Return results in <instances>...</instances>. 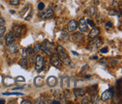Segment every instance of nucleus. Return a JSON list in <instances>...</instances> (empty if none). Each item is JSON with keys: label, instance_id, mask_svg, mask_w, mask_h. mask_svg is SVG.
<instances>
[{"label": "nucleus", "instance_id": "nucleus-1", "mask_svg": "<svg viewBox=\"0 0 122 104\" xmlns=\"http://www.w3.org/2000/svg\"><path fill=\"white\" fill-rule=\"evenodd\" d=\"M56 51H57L60 58L62 61L66 65H69L71 63V60L70 57H69L68 54L66 53V51H65V49L61 45H58L57 48H56Z\"/></svg>", "mask_w": 122, "mask_h": 104}, {"label": "nucleus", "instance_id": "nucleus-2", "mask_svg": "<svg viewBox=\"0 0 122 104\" xmlns=\"http://www.w3.org/2000/svg\"><path fill=\"white\" fill-rule=\"evenodd\" d=\"M35 61H36L35 69H36L38 72H40L42 70L43 67H44V58L40 55H37L36 57Z\"/></svg>", "mask_w": 122, "mask_h": 104}, {"label": "nucleus", "instance_id": "nucleus-3", "mask_svg": "<svg viewBox=\"0 0 122 104\" xmlns=\"http://www.w3.org/2000/svg\"><path fill=\"white\" fill-rule=\"evenodd\" d=\"M103 45V42L101 38H95L94 40L91 41L89 43V47L91 50H97L100 47Z\"/></svg>", "mask_w": 122, "mask_h": 104}, {"label": "nucleus", "instance_id": "nucleus-4", "mask_svg": "<svg viewBox=\"0 0 122 104\" xmlns=\"http://www.w3.org/2000/svg\"><path fill=\"white\" fill-rule=\"evenodd\" d=\"M51 63L55 67H60L61 66V64H62L60 57L56 54H52L51 57Z\"/></svg>", "mask_w": 122, "mask_h": 104}, {"label": "nucleus", "instance_id": "nucleus-5", "mask_svg": "<svg viewBox=\"0 0 122 104\" xmlns=\"http://www.w3.org/2000/svg\"><path fill=\"white\" fill-rule=\"evenodd\" d=\"M39 16L43 19H50L54 16V11L51 8H48L45 11L41 12L39 14Z\"/></svg>", "mask_w": 122, "mask_h": 104}, {"label": "nucleus", "instance_id": "nucleus-6", "mask_svg": "<svg viewBox=\"0 0 122 104\" xmlns=\"http://www.w3.org/2000/svg\"><path fill=\"white\" fill-rule=\"evenodd\" d=\"M113 97V89L109 88L106 90V91H104L101 95V99L103 101H106L107 99H110Z\"/></svg>", "mask_w": 122, "mask_h": 104}, {"label": "nucleus", "instance_id": "nucleus-7", "mask_svg": "<svg viewBox=\"0 0 122 104\" xmlns=\"http://www.w3.org/2000/svg\"><path fill=\"white\" fill-rule=\"evenodd\" d=\"M46 84L49 87H51V88L55 87L56 85V84H57V79H56V78L54 76H49L46 79Z\"/></svg>", "mask_w": 122, "mask_h": 104}, {"label": "nucleus", "instance_id": "nucleus-8", "mask_svg": "<svg viewBox=\"0 0 122 104\" xmlns=\"http://www.w3.org/2000/svg\"><path fill=\"white\" fill-rule=\"evenodd\" d=\"M78 27V23L76 22V20H72L69 22L68 25H67V29L69 32H73L77 29Z\"/></svg>", "mask_w": 122, "mask_h": 104}, {"label": "nucleus", "instance_id": "nucleus-9", "mask_svg": "<svg viewBox=\"0 0 122 104\" xmlns=\"http://www.w3.org/2000/svg\"><path fill=\"white\" fill-rule=\"evenodd\" d=\"M14 40H15V36L12 33H9L6 35V36H5V44H6V45L8 46V45L13 44Z\"/></svg>", "mask_w": 122, "mask_h": 104}, {"label": "nucleus", "instance_id": "nucleus-10", "mask_svg": "<svg viewBox=\"0 0 122 104\" xmlns=\"http://www.w3.org/2000/svg\"><path fill=\"white\" fill-rule=\"evenodd\" d=\"M72 40L75 42H81L84 40V36L83 33H75L72 35Z\"/></svg>", "mask_w": 122, "mask_h": 104}, {"label": "nucleus", "instance_id": "nucleus-11", "mask_svg": "<svg viewBox=\"0 0 122 104\" xmlns=\"http://www.w3.org/2000/svg\"><path fill=\"white\" fill-rule=\"evenodd\" d=\"M78 27H79V29L82 33H85L88 31V26H87V23L84 18L80 20L79 23H78Z\"/></svg>", "mask_w": 122, "mask_h": 104}, {"label": "nucleus", "instance_id": "nucleus-12", "mask_svg": "<svg viewBox=\"0 0 122 104\" xmlns=\"http://www.w3.org/2000/svg\"><path fill=\"white\" fill-rule=\"evenodd\" d=\"M22 33V27L19 25H15L12 27V33L14 36H20Z\"/></svg>", "mask_w": 122, "mask_h": 104}, {"label": "nucleus", "instance_id": "nucleus-13", "mask_svg": "<svg viewBox=\"0 0 122 104\" xmlns=\"http://www.w3.org/2000/svg\"><path fill=\"white\" fill-rule=\"evenodd\" d=\"M100 33V30L98 27H94L91 29V31L89 33V38H94L97 37Z\"/></svg>", "mask_w": 122, "mask_h": 104}, {"label": "nucleus", "instance_id": "nucleus-14", "mask_svg": "<svg viewBox=\"0 0 122 104\" xmlns=\"http://www.w3.org/2000/svg\"><path fill=\"white\" fill-rule=\"evenodd\" d=\"M85 13L89 16H94L97 13V8L94 6H89L85 10Z\"/></svg>", "mask_w": 122, "mask_h": 104}, {"label": "nucleus", "instance_id": "nucleus-15", "mask_svg": "<svg viewBox=\"0 0 122 104\" xmlns=\"http://www.w3.org/2000/svg\"><path fill=\"white\" fill-rule=\"evenodd\" d=\"M73 92L76 97H82V96H84L85 94V91L82 88H75L73 90Z\"/></svg>", "mask_w": 122, "mask_h": 104}, {"label": "nucleus", "instance_id": "nucleus-16", "mask_svg": "<svg viewBox=\"0 0 122 104\" xmlns=\"http://www.w3.org/2000/svg\"><path fill=\"white\" fill-rule=\"evenodd\" d=\"M34 84L36 87H42L44 85V82H43V79L42 77L37 76L36 79H34Z\"/></svg>", "mask_w": 122, "mask_h": 104}, {"label": "nucleus", "instance_id": "nucleus-17", "mask_svg": "<svg viewBox=\"0 0 122 104\" xmlns=\"http://www.w3.org/2000/svg\"><path fill=\"white\" fill-rule=\"evenodd\" d=\"M97 85L89 87V88H88V93L90 95V96H92V95H94V94H97Z\"/></svg>", "mask_w": 122, "mask_h": 104}, {"label": "nucleus", "instance_id": "nucleus-18", "mask_svg": "<svg viewBox=\"0 0 122 104\" xmlns=\"http://www.w3.org/2000/svg\"><path fill=\"white\" fill-rule=\"evenodd\" d=\"M42 46H44L45 47H46V48L48 49L49 51H51V50L54 49V45L47 40H45L44 42H43Z\"/></svg>", "mask_w": 122, "mask_h": 104}, {"label": "nucleus", "instance_id": "nucleus-19", "mask_svg": "<svg viewBox=\"0 0 122 104\" xmlns=\"http://www.w3.org/2000/svg\"><path fill=\"white\" fill-rule=\"evenodd\" d=\"M18 50V47H17V45H14V44H11L10 45H8V51L10 52L11 54H14Z\"/></svg>", "mask_w": 122, "mask_h": 104}, {"label": "nucleus", "instance_id": "nucleus-20", "mask_svg": "<svg viewBox=\"0 0 122 104\" xmlns=\"http://www.w3.org/2000/svg\"><path fill=\"white\" fill-rule=\"evenodd\" d=\"M20 66L23 68V69H27V64H28V60L26 57H22L19 61Z\"/></svg>", "mask_w": 122, "mask_h": 104}, {"label": "nucleus", "instance_id": "nucleus-21", "mask_svg": "<svg viewBox=\"0 0 122 104\" xmlns=\"http://www.w3.org/2000/svg\"><path fill=\"white\" fill-rule=\"evenodd\" d=\"M60 38H61L62 40H63L64 42L68 41V40H69V34H68L66 32L63 31L62 33H61V34H60Z\"/></svg>", "mask_w": 122, "mask_h": 104}, {"label": "nucleus", "instance_id": "nucleus-22", "mask_svg": "<svg viewBox=\"0 0 122 104\" xmlns=\"http://www.w3.org/2000/svg\"><path fill=\"white\" fill-rule=\"evenodd\" d=\"M63 95H64V97L66 98V99H69L71 98V93L69 91V90H65L64 92H63Z\"/></svg>", "mask_w": 122, "mask_h": 104}, {"label": "nucleus", "instance_id": "nucleus-23", "mask_svg": "<svg viewBox=\"0 0 122 104\" xmlns=\"http://www.w3.org/2000/svg\"><path fill=\"white\" fill-rule=\"evenodd\" d=\"M5 29H6L5 27L3 25L0 26V38L4 36V33H5Z\"/></svg>", "mask_w": 122, "mask_h": 104}, {"label": "nucleus", "instance_id": "nucleus-24", "mask_svg": "<svg viewBox=\"0 0 122 104\" xmlns=\"http://www.w3.org/2000/svg\"><path fill=\"white\" fill-rule=\"evenodd\" d=\"M41 49H42V51H44L45 53H46L47 55H51V51H49L48 49H47L46 47H45L44 46L41 45Z\"/></svg>", "mask_w": 122, "mask_h": 104}, {"label": "nucleus", "instance_id": "nucleus-25", "mask_svg": "<svg viewBox=\"0 0 122 104\" xmlns=\"http://www.w3.org/2000/svg\"><path fill=\"white\" fill-rule=\"evenodd\" d=\"M34 51H36V52H39V51H41L42 49H41V45H39V44H36L34 46Z\"/></svg>", "mask_w": 122, "mask_h": 104}, {"label": "nucleus", "instance_id": "nucleus-26", "mask_svg": "<svg viewBox=\"0 0 122 104\" xmlns=\"http://www.w3.org/2000/svg\"><path fill=\"white\" fill-rule=\"evenodd\" d=\"M28 55L27 48H23L22 51H21V57H27V56Z\"/></svg>", "mask_w": 122, "mask_h": 104}, {"label": "nucleus", "instance_id": "nucleus-27", "mask_svg": "<svg viewBox=\"0 0 122 104\" xmlns=\"http://www.w3.org/2000/svg\"><path fill=\"white\" fill-rule=\"evenodd\" d=\"M38 8L40 11H42V10H44V8H45V4L43 3V2H40L38 5Z\"/></svg>", "mask_w": 122, "mask_h": 104}, {"label": "nucleus", "instance_id": "nucleus-28", "mask_svg": "<svg viewBox=\"0 0 122 104\" xmlns=\"http://www.w3.org/2000/svg\"><path fill=\"white\" fill-rule=\"evenodd\" d=\"M92 102L94 103H97L98 101V96L97 94H94V95H92Z\"/></svg>", "mask_w": 122, "mask_h": 104}, {"label": "nucleus", "instance_id": "nucleus-29", "mask_svg": "<svg viewBox=\"0 0 122 104\" xmlns=\"http://www.w3.org/2000/svg\"><path fill=\"white\" fill-rule=\"evenodd\" d=\"M20 2V0H10V3L13 5H17Z\"/></svg>", "mask_w": 122, "mask_h": 104}, {"label": "nucleus", "instance_id": "nucleus-30", "mask_svg": "<svg viewBox=\"0 0 122 104\" xmlns=\"http://www.w3.org/2000/svg\"><path fill=\"white\" fill-rule=\"evenodd\" d=\"M89 103H90V99L88 97H85L81 100V103H83V104H88Z\"/></svg>", "mask_w": 122, "mask_h": 104}, {"label": "nucleus", "instance_id": "nucleus-31", "mask_svg": "<svg viewBox=\"0 0 122 104\" xmlns=\"http://www.w3.org/2000/svg\"><path fill=\"white\" fill-rule=\"evenodd\" d=\"M3 95H23V94L21 93H17V92H14V93H3Z\"/></svg>", "mask_w": 122, "mask_h": 104}, {"label": "nucleus", "instance_id": "nucleus-32", "mask_svg": "<svg viewBox=\"0 0 122 104\" xmlns=\"http://www.w3.org/2000/svg\"><path fill=\"white\" fill-rule=\"evenodd\" d=\"M87 24H88L91 27H94V26H95V24H94V22L93 20H87V22H86Z\"/></svg>", "mask_w": 122, "mask_h": 104}, {"label": "nucleus", "instance_id": "nucleus-33", "mask_svg": "<svg viewBox=\"0 0 122 104\" xmlns=\"http://www.w3.org/2000/svg\"><path fill=\"white\" fill-rule=\"evenodd\" d=\"M27 51L28 54H32L34 52V49L32 48V47H28V49H27Z\"/></svg>", "mask_w": 122, "mask_h": 104}, {"label": "nucleus", "instance_id": "nucleus-34", "mask_svg": "<svg viewBox=\"0 0 122 104\" xmlns=\"http://www.w3.org/2000/svg\"><path fill=\"white\" fill-rule=\"evenodd\" d=\"M108 48L107 47H103V48H102V49H100V52H101V53H103V54H106L107 52H108Z\"/></svg>", "mask_w": 122, "mask_h": 104}, {"label": "nucleus", "instance_id": "nucleus-35", "mask_svg": "<svg viewBox=\"0 0 122 104\" xmlns=\"http://www.w3.org/2000/svg\"><path fill=\"white\" fill-rule=\"evenodd\" d=\"M36 103H41V104H42V103H45V101L43 100L42 99V98H38V99H36Z\"/></svg>", "mask_w": 122, "mask_h": 104}, {"label": "nucleus", "instance_id": "nucleus-36", "mask_svg": "<svg viewBox=\"0 0 122 104\" xmlns=\"http://www.w3.org/2000/svg\"><path fill=\"white\" fill-rule=\"evenodd\" d=\"M5 20H4L3 18H2V17H0V26L1 25H5Z\"/></svg>", "mask_w": 122, "mask_h": 104}, {"label": "nucleus", "instance_id": "nucleus-37", "mask_svg": "<svg viewBox=\"0 0 122 104\" xmlns=\"http://www.w3.org/2000/svg\"><path fill=\"white\" fill-rule=\"evenodd\" d=\"M106 27H113V24H112V22H108V23H106Z\"/></svg>", "mask_w": 122, "mask_h": 104}, {"label": "nucleus", "instance_id": "nucleus-38", "mask_svg": "<svg viewBox=\"0 0 122 104\" xmlns=\"http://www.w3.org/2000/svg\"><path fill=\"white\" fill-rule=\"evenodd\" d=\"M30 103H31V102L29 100H23L21 102V104H30Z\"/></svg>", "mask_w": 122, "mask_h": 104}, {"label": "nucleus", "instance_id": "nucleus-39", "mask_svg": "<svg viewBox=\"0 0 122 104\" xmlns=\"http://www.w3.org/2000/svg\"><path fill=\"white\" fill-rule=\"evenodd\" d=\"M51 103L52 104H58V103H60V102L57 100H54L53 102H51Z\"/></svg>", "mask_w": 122, "mask_h": 104}, {"label": "nucleus", "instance_id": "nucleus-40", "mask_svg": "<svg viewBox=\"0 0 122 104\" xmlns=\"http://www.w3.org/2000/svg\"><path fill=\"white\" fill-rule=\"evenodd\" d=\"M30 61H31V63H33L35 61V60H36V58H34V57H30Z\"/></svg>", "mask_w": 122, "mask_h": 104}, {"label": "nucleus", "instance_id": "nucleus-41", "mask_svg": "<svg viewBox=\"0 0 122 104\" xmlns=\"http://www.w3.org/2000/svg\"><path fill=\"white\" fill-rule=\"evenodd\" d=\"M99 0H94V2L95 4H98L99 3Z\"/></svg>", "mask_w": 122, "mask_h": 104}, {"label": "nucleus", "instance_id": "nucleus-42", "mask_svg": "<svg viewBox=\"0 0 122 104\" xmlns=\"http://www.w3.org/2000/svg\"><path fill=\"white\" fill-rule=\"evenodd\" d=\"M1 103H5V100H4V99H0V104Z\"/></svg>", "mask_w": 122, "mask_h": 104}, {"label": "nucleus", "instance_id": "nucleus-43", "mask_svg": "<svg viewBox=\"0 0 122 104\" xmlns=\"http://www.w3.org/2000/svg\"><path fill=\"white\" fill-rule=\"evenodd\" d=\"M72 53H73V54H75V55H76V56H78V54L77 53V52H75V51H72Z\"/></svg>", "mask_w": 122, "mask_h": 104}, {"label": "nucleus", "instance_id": "nucleus-44", "mask_svg": "<svg viewBox=\"0 0 122 104\" xmlns=\"http://www.w3.org/2000/svg\"><path fill=\"white\" fill-rule=\"evenodd\" d=\"M10 12L11 13V14H14V11H13V10H11V11H10Z\"/></svg>", "mask_w": 122, "mask_h": 104}]
</instances>
